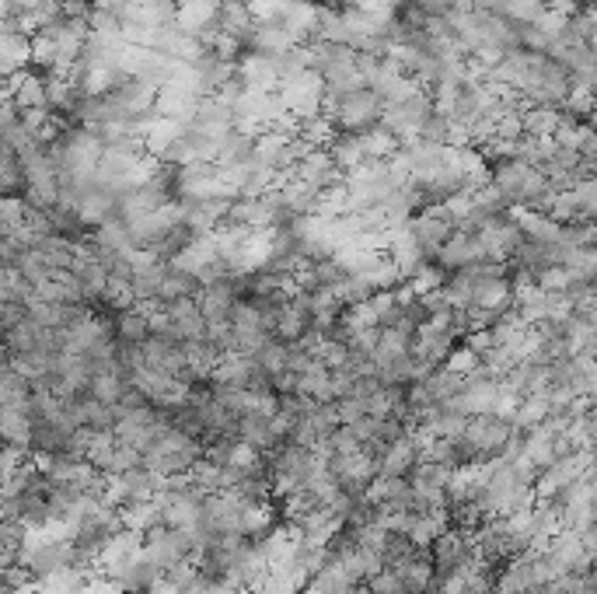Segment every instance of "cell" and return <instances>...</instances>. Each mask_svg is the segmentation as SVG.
Wrapping results in <instances>:
<instances>
[{"label":"cell","instance_id":"cell-1","mask_svg":"<svg viewBox=\"0 0 597 594\" xmlns=\"http://www.w3.org/2000/svg\"><path fill=\"white\" fill-rule=\"evenodd\" d=\"M510 437H514V423L503 420V416H496V413H479V416H468L465 434H461L458 441L472 451L475 465H482V462L500 458L503 444H507Z\"/></svg>","mask_w":597,"mask_h":594},{"label":"cell","instance_id":"cell-2","mask_svg":"<svg viewBox=\"0 0 597 594\" xmlns=\"http://www.w3.org/2000/svg\"><path fill=\"white\" fill-rule=\"evenodd\" d=\"M454 231H458V224H454V214L447 203H440V207H423L409 217L412 242L419 245L423 259H430V263H433V256H437V249L454 235Z\"/></svg>","mask_w":597,"mask_h":594},{"label":"cell","instance_id":"cell-3","mask_svg":"<svg viewBox=\"0 0 597 594\" xmlns=\"http://www.w3.org/2000/svg\"><path fill=\"white\" fill-rule=\"evenodd\" d=\"M144 556L154 563L158 570H168L182 560H193L196 556V542L186 528H154V532L144 535Z\"/></svg>","mask_w":597,"mask_h":594},{"label":"cell","instance_id":"cell-4","mask_svg":"<svg viewBox=\"0 0 597 594\" xmlns=\"http://www.w3.org/2000/svg\"><path fill=\"white\" fill-rule=\"evenodd\" d=\"M294 175L311 189V193H318V196L329 193V189H336V186H343V182H346V172L336 165V161H332V154L325 151V147H311V151L304 154L301 161H297Z\"/></svg>","mask_w":597,"mask_h":594},{"label":"cell","instance_id":"cell-5","mask_svg":"<svg viewBox=\"0 0 597 594\" xmlns=\"http://www.w3.org/2000/svg\"><path fill=\"white\" fill-rule=\"evenodd\" d=\"M234 441L248 444L259 455H269L276 444H283V437L273 430V416L266 413H241L238 423H234Z\"/></svg>","mask_w":597,"mask_h":594},{"label":"cell","instance_id":"cell-6","mask_svg":"<svg viewBox=\"0 0 597 594\" xmlns=\"http://www.w3.org/2000/svg\"><path fill=\"white\" fill-rule=\"evenodd\" d=\"M416 462H419L416 444H412L409 434H402L398 441H392L378 455V476H409L412 465H416Z\"/></svg>","mask_w":597,"mask_h":594},{"label":"cell","instance_id":"cell-7","mask_svg":"<svg viewBox=\"0 0 597 594\" xmlns=\"http://www.w3.org/2000/svg\"><path fill=\"white\" fill-rule=\"evenodd\" d=\"M196 294H199V280L193 273L165 263V273H161V284H158V308H168V304L182 301V297H196Z\"/></svg>","mask_w":597,"mask_h":594},{"label":"cell","instance_id":"cell-8","mask_svg":"<svg viewBox=\"0 0 597 594\" xmlns=\"http://www.w3.org/2000/svg\"><path fill=\"white\" fill-rule=\"evenodd\" d=\"M112 336H116V346H144L151 339V325H147V315L140 308L119 311L112 318Z\"/></svg>","mask_w":597,"mask_h":594},{"label":"cell","instance_id":"cell-9","mask_svg":"<svg viewBox=\"0 0 597 594\" xmlns=\"http://www.w3.org/2000/svg\"><path fill=\"white\" fill-rule=\"evenodd\" d=\"M217 25L224 35H234V39L245 42V35L252 32L255 18H252V11H248L245 0H227V4L217 7Z\"/></svg>","mask_w":597,"mask_h":594},{"label":"cell","instance_id":"cell-10","mask_svg":"<svg viewBox=\"0 0 597 594\" xmlns=\"http://www.w3.org/2000/svg\"><path fill=\"white\" fill-rule=\"evenodd\" d=\"M559 123V109H549V105H528L521 109V130L524 137H549Z\"/></svg>","mask_w":597,"mask_h":594},{"label":"cell","instance_id":"cell-11","mask_svg":"<svg viewBox=\"0 0 597 594\" xmlns=\"http://www.w3.org/2000/svg\"><path fill=\"white\" fill-rule=\"evenodd\" d=\"M332 123L325 116H311V119H297V137L308 147H329L332 140Z\"/></svg>","mask_w":597,"mask_h":594},{"label":"cell","instance_id":"cell-12","mask_svg":"<svg viewBox=\"0 0 597 594\" xmlns=\"http://www.w3.org/2000/svg\"><path fill=\"white\" fill-rule=\"evenodd\" d=\"M573 280L577 277L566 266H542V270H535V287L545 294H566Z\"/></svg>","mask_w":597,"mask_h":594},{"label":"cell","instance_id":"cell-13","mask_svg":"<svg viewBox=\"0 0 597 594\" xmlns=\"http://www.w3.org/2000/svg\"><path fill=\"white\" fill-rule=\"evenodd\" d=\"M364 584L371 588V594H405V588H402V574H398V570H392V567H381L378 574L367 577Z\"/></svg>","mask_w":597,"mask_h":594},{"label":"cell","instance_id":"cell-14","mask_svg":"<svg viewBox=\"0 0 597 594\" xmlns=\"http://www.w3.org/2000/svg\"><path fill=\"white\" fill-rule=\"evenodd\" d=\"M332 406H336L339 427H353V423L364 420V416H367V402L364 399H353V395H346V399H336Z\"/></svg>","mask_w":597,"mask_h":594},{"label":"cell","instance_id":"cell-15","mask_svg":"<svg viewBox=\"0 0 597 594\" xmlns=\"http://www.w3.org/2000/svg\"><path fill=\"white\" fill-rule=\"evenodd\" d=\"M479 7V0H451V11H472Z\"/></svg>","mask_w":597,"mask_h":594}]
</instances>
